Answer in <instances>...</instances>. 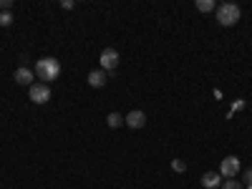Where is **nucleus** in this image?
Wrapping results in <instances>:
<instances>
[{
  "mask_svg": "<svg viewBox=\"0 0 252 189\" xmlns=\"http://www.w3.org/2000/svg\"><path fill=\"white\" fill-rule=\"evenodd\" d=\"M33 76H35V71H31V68H26V66H20V68L13 73L15 83H20V86H33Z\"/></svg>",
  "mask_w": 252,
  "mask_h": 189,
  "instance_id": "7",
  "label": "nucleus"
},
{
  "mask_svg": "<svg viewBox=\"0 0 252 189\" xmlns=\"http://www.w3.org/2000/svg\"><path fill=\"white\" fill-rule=\"evenodd\" d=\"M106 81H109V76H106V71H101V68L89 73V86H94V89H103Z\"/></svg>",
  "mask_w": 252,
  "mask_h": 189,
  "instance_id": "8",
  "label": "nucleus"
},
{
  "mask_svg": "<svg viewBox=\"0 0 252 189\" xmlns=\"http://www.w3.org/2000/svg\"><path fill=\"white\" fill-rule=\"evenodd\" d=\"M197 10L199 13H212V10H217V5H215V0H197Z\"/></svg>",
  "mask_w": 252,
  "mask_h": 189,
  "instance_id": "11",
  "label": "nucleus"
},
{
  "mask_svg": "<svg viewBox=\"0 0 252 189\" xmlns=\"http://www.w3.org/2000/svg\"><path fill=\"white\" fill-rule=\"evenodd\" d=\"M237 174H240V159H237L235 154L224 157L222 164H220V177H224V179H235Z\"/></svg>",
  "mask_w": 252,
  "mask_h": 189,
  "instance_id": "3",
  "label": "nucleus"
},
{
  "mask_svg": "<svg viewBox=\"0 0 252 189\" xmlns=\"http://www.w3.org/2000/svg\"><path fill=\"white\" fill-rule=\"evenodd\" d=\"M222 189H242V182H235V179H224V182H222Z\"/></svg>",
  "mask_w": 252,
  "mask_h": 189,
  "instance_id": "12",
  "label": "nucleus"
},
{
  "mask_svg": "<svg viewBox=\"0 0 252 189\" xmlns=\"http://www.w3.org/2000/svg\"><path fill=\"white\" fill-rule=\"evenodd\" d=\"M98 61H101V71H114L116 66H119V51H114V48H106V51H101V56H98Z\"/></svg>",
  "mask_w": 252,
  "mask_h": 189,
  "instance_id": "5",
  "label": "nucleus"
},
{
  "mask_svg": "<svg viewBox=\"0 0 252 189\" xmlns=\"http://www.w3.org/2000/svg\"><path fill=\"white\" fill-rule=\"evenodd\" d=\"M58 73H61V61H56V58H51V56H43L40 61H35V76L43 81V83L56 81Z\"/></svg>",
  "mask_w": 252,
  "mask_h": 189,
  "instance_id": "1",
  "label": "nucleus"
},
{
  "mask_svg": "<svg viewBox=\"0 0 252 189\" xmlns=\"http://www.w3.org/2000/svg\"><path fill=\"white\" fill-rule=\"evenodd\" d=\"M28 96H31L33 103H46L51 98V86H48V83H33Z\"/></svg>",
  "mask_w": 252,
  "mask_h": 189,
  "instance_id": "4",
  "label": "nucleus"
},
{
  "mask_svg": "<svg viewBox=\"0 0 252 189\" xmlns=\"http://www.w3.org/2000/svg\"><path fill=\"white\" fill-rule=\"evenodd\" d=\"M202 187H204V189H217V187H222L220 172H207V174L202 177Z\"/></svg>",
  "mask_w": 252,
  "mask_h": 189,
  "instance_id": "9",
  "label": "nucleus"
},
{
  "mask_svg": "<svg viewBox=\"0 0 252 189\" xmlns=\"http://www.w3.org/2000/svg\"><path fill=\"white\" fill-rule=\"evenodd\" d=\"M10 23H13V15H10V13H0V26L8 28Z\"/></svg>",
  "mask_w": 252,
  "mask_h": 189,
  "instance_id": "13",
  "label": "nucleus"
},
{
  "mask_svg": "<svg viewBox=\"0 0 252 189\" xmlns=\"http://www.w3.org/2000/svg\"><path fill=\"white\" fill-rule=\"evenodd\" d=\"M245 182H247V187H252V166H247V172H245Z\"/></svg>",
  "mask_w": 252,
  "mask_h": 189,
  "instance_id": "16",
  "label": "nucleus"
},
{
  "mask_svg": "<svg viewBox=\"0 0 252 189\" xmlns=\"http://www.w3.org/2000/svg\"><path fill=\"white\" fill-rule=\"evenodd\" d=\"M13 8V0H0V13H8Z\"/></svg>",
  "mask_w": 252,
  "mask_h": 189,
  "instance_id": "15",
  "label": "nucleus"
},
{
  "mask_svg": "<svg viewBox=\"0 0 252 189\" xmlns=\"http://www.w3.org/2000/svg\"><path fill=\"white\" fill-rule=\"evenodd\" d=\"M124 121H126L129 129H144V126H146V114L144 111H129L124 116Z\"/></svg>",
  "mask_w": 252,
  "mask_h": 189,
  "instance_id": "6",
  "label": "nucleus"
},
{
  "mask_svg": "<svg viewBox=\"0 0 252 189\" xmlns=\"http://www.w3.org/2000/svg\"><path fill=\"white\" fill-rule=\"evenodd\" d=\"M240 5H235V3H222V5H217V23L220 26H224V28H229V26H235L237 20H240Z\"/></svg>",
  "mask_w": 252,
  "mask_h": 189,
  "instance_id": "2",
  "label": "nucleus"
},
{
  "mask_svg": "<svg viewBox=\"0 0 252 189\" xmlns=\"http://www.w3.org/2000/svg\"><path fill=\"white\" fill-rule=\"evenodd\" d=\"M172 166H174V172H179V174H182V172H187V164H184L182 159H174V161H172Z\"/></svg>",
  "mask_w": 252,
  "mask_h": 189,
  "instance_id": "14",
  "label": "nucleus"
},
{
  "mask_svg": "<svg viewBox=\"0 0 252 189\" xmlns=\"http://www.w3.org/2000/svg\"><path fill=\"white\" fill-rule=\"evenodd\" d=\"M106 124L111 126V129H121V126H124L126 121H124V116H121L119 111H111V114L106 116Z\"/></svg>",
  "mask_w": 252,
  "mask_h": 189,
  "instance_id": "10",
  "label": "nucleus"
},
{
  "mask_svg": "<svg viewBox=\"0 0 252 189\" xmlns=\"http://www.w3.org/2000/svg\"><path fill=\"white\" fill-rule=\"evenodd\" d=\"M61 8H63V10H71V8H73V3H71V0H63Z\"/></svg>",
  "mask_w": 252,
  "mask_h": 189,
  "instance_id": "17",
  "label": "nucleus"
}]
</instances>
